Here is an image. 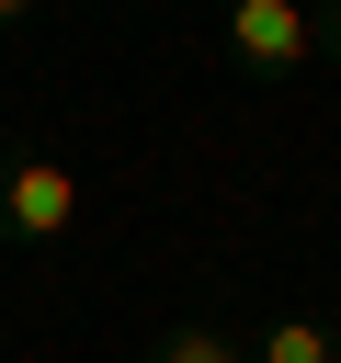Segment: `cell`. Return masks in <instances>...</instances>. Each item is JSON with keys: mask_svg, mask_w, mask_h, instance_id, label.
I'll use <instances>...</instances> for the list:
<instances>
[{"mask_svg": "<svg viewBox=\"0 0 341 363\" xmlns=\"http://www.w3.org/2000/svg\"><path fill=\"white\" fill-rule=\"evenodd\" d=\"M227 57L284 79V68L318 57V11H296V0H227Z\"/></svg>", "mask_w": 341, "mask_h": 363, "instance_id": "6da1fadb", "label": "cell"}, {"mask_svg": "<svg viewBox=\"0 0 341 363\" xmlns=\"http://www.w3.org/2000/svg\"><path fill=\"white\" fill-rule=\"evenodd\" d=\"M148 363H250V352H239L227 329H170V340H159Z\"/></svg>", "mask_w": 341, "mask_h": 363, "instance_id": "277c9868", "label": "cell"}, {"mask_svg": "<svg viewBox=\"0 0 341 363\" xmlns=\"http://www.w3.org/2000/svg\"><path fill=\"white\" fill-rule=\"evenodd\" d=\"M68 216H80V182H68L57 159H11V170H0V227H11L23 250L68 238Z\"/></svg>", "mask_w": 341, "mask_h": 363, "instance_id": "7a4b0ae2", "label": "cell"}, {"mask_svg": "<svg viewBox=\"0 0 341 363\" xmlns=\"http://www.w3.org/2000/svg\"><path fill=\"white\" fill-rule=\"evenodd\" d=\"M318 45H330V57H341V0H330V11H318Z\"/></svg>", "mask_w": 341, "mask_h": 363, "instance_id": "5b68a950", "label": "cell"}, {"mask_svg": "<svg viewBox=\"0 0 341 363\" xmlns=\"http://www.w3.org/2000/svg\"><path fill=\"white\" fill-rule=\"evenodd\" d=\"M250 363H341V329H330V318H273V329L250 340Z\"/></svg>", "mask_w": 341, "mask_h": 363, "instance_id": "3957f363", "label": "cell"}]
</instances>
